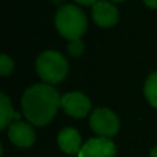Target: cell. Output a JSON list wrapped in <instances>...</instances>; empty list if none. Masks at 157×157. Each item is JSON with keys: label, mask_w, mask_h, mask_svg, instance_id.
<instances>
[{"label": "cell", "mask_w": 157, "mask_h": 157, "mask_svg": "<svg viewBox=\"0 0 157 157\" xmlns=\"http://www.w3.org/2000/svg\"><path fill=\"white\" fill-rule=\"evenodd\" d=\"M62 97L50 84H35L24 92L21 99L22 112L33 125H46L52 120Z\"/></svg>", "instance_id": "6da1fadb"}, {"label": "cell", "mask_w": 157, "mask_h": 157, "mask_svg": "<svg viewBox=\"0 0 157 157\" xmlns=\"http://www.w3.org/2000/svg\"><path fill=\"white\" fill-rule=\"evenodd\" d=\"M57 30L69 40H78L87 29L86 14L73 4H65L55 14Z\"/></svg>", "instance_id": "7a4b0ae2"}, {"label": "cell", "mask_w": 157, "mask_h": 157, "mask_svg": "<svg viewBox=\"0 0 157 157\" xmlns=\"http://www.w3.org/2000/svg\"><path fill=\"white\" fill-rule=\"evenodd\" d=\"M36 71L41 80L47 84H57L66 77L69 66L66 58L59 51L47 50L36 59Z\"/></svg>", "instance_id": "3957f363"}, {"label": "cell", "mask_w": 157, "mask_h": 157, "mask_svg": "<svg viewBox=\"0 0 157 157\" xmlns=\"http://www.w3.org/2000/svg\"><path fill=\"white\" fill-rule=\"evenodd\" d=\"M90 125L92 131L102 138H110L117 134L120 121L117 116L108 108H98L90 116Z\"/></svg>", "instance_id": "277c9868"}, {"label": "cell", "mask_w": 157, "mask_h": 157, "mask_svg": "<svg viewBox=\"0 0 157 157\" xmlns=\"http://www.w3.org/2000/svg\"><path fill=\"white\" fill-rule=\"evenodd\" d=\"M61 106L69 116L81 119V117H86L88 114L90 109H91V101L83 92L72 91L62 95Z\"/></svg>", "instance_id": "5b68a950"}, {"label": "cell", "mask_w": 157, "mask_h": 157, "mask_svg": "<svg viewBox=\"0 0 157 157\" xmlns=\"http://www.w3.org/2000/svg\"><path fill=\"white\" fill-rule=\"evenodd\" d=\"M77 157H116V146L109 138H91L81 146Z\"/></svg>", "instance_id": "8992f818"}, {"label": "cell", "mask_w": 157, "mask_h": 157, "mask_svg": "<svg viewBox=\"0 0 157 157\" xmlns=\"http://www.w3.org/2000/svg\"><path fill=\"white\" fill-rule=\"evenodd\" d=\"M8 138L18 147H30L36 141V132L33 127L28 123L17 121L8 127Z\"/></svg>", "instance_id": "52a82bcc"}, {"label": "cell", "mask_w": 157, "mask_h": 157, "mask_svg": "<svg viewBox=\"0 0 157 157\" xmlns=\"http://www.w3.org/2000/svg\"><path fill=\"white\" fill-rule=\"evenodd\" d=\"M92 18L97 25L109 28L119 21V11L109 0H99L92 6Z\"/></svg>", "instance_id": "ba28073f"}, {"label": "cell", "mask_w": 157, "mask_h": 157, "mask_svg": "<svg viewBox=\"0 0 157 157\" xmlns=\"http://www.w3.org/2000/svg\"><path fill=\"white\" fill-rule=\"evenodd\" d=\"M58 145L68 155H78L81 149V136L77 130L72 127H66L58 134Z\"/></svg>", "instance_id": "9c48e42d"}, {"label": "cell", "mask_w": 157, "mask_h": 157, "mask_svg": "<svg viewBox=\"0 0 157 157\" xmlns=\"http://www.w3.org/2000/svg\"><path fill=\"white\" fill-rule=\"evenodd\" d=\"M0 106H2V123H0V127H2V130H6L7 127H10L13 123H11V120H18L19 117H21V114L19 113H15V112L13 110V106H11V101L8 99V97L4 94V92H2L0 94Z\"/></svg>", "instance_id": "30bf717a"}, {"label": "cell", "mask_w": 157, "mask_h": 157, "mask_svg": "<svg viewBox=\"0 0 157 157\" xmlns=\"http://www.w3.org/2000/svg\"><path fill=\"white\" fill-rule=\"evenodd\" d=\"M144 91L147 102L157 108V72H153L152 75H149V77L146 78V83H145Z\"/></svg>", "instance_id": "8fae6325"}, {"label": "cell", "mask_w": 157, "mask_h": 157, "mask_svg": "<svg viewBox=\"0 0 157 157\" xmlns=\"http://www.w3.org/2000/svg\"><path fill=\"white\" fill-rule=\"evenodd\" d=\"M13 69H14L13 59L7 54H2V57H0V73L3 76H7V75H10L13 72Z\"/></svg>", "instance_id": "7c38bea8"}, {"label": "cell", "mask_w": 157, "mask_h": 157, "mask_svg": "<svg viewBox=\"0 0 157 157\" xmlns=\"http://www.w3.org/2000/svg\"><path fill=\"white\" fill-rule=\"evenodd\" d=\"M83 50H84V44L81 43L80 39H78V40H71L68 43V51L71 52V55H73V57L81 55Z\"/></svg>", "instance_id": "4fadbf2b"}, {"label": "cell", "mask_w": 157, "mask_h": 157, "mask_svg": "<svg viewBox=\"0 0 157 157\" xmlns=\"http://www.w3.org/2000/svg\"><path fill=\"white\" fill-rule=\"evenodd\" d=\"M75 2H77L78 4H83V6H90V4L94 6L95 3H98L99 0H75Z\"/></svg>", "instance_id": "5bb4252c"}, {"label": "cell", "mask_w": 157, "mask_h": 157, "mask_svg": "<svg viewBox=\"0 0 157 157\" xmlns=\"http://www.w3.org/2000/svg\"><path fill=\"white\" fill-rule=\"evenodd\" d=\"M144 3L149 8H157V0H144Z\"/></svg>", "instance_id": "9a60e30c"}, {"label": "cell", "mask_w": 157, "mask_h": 157, "mask_svg": "<svg viewBox=\"0 0 157 157\" xmlns=\"http://www.w3.org/2000/svg\"><path fill=\"white\" fill-rule=\"evenodd\" d=\"M150 157H157V147H155V149L150 152Z\"/></svg>", "instance_id": "2e32d148"}, {"label": "cell", "mask_w": 157, "mask_h": 157, "mask_svg": "<svg viewBox=\"0 0 157 157\" xmlns=\"http://www.w3.org/2000/svg\"><path fill=\"white\" fill-rule=\"evenodd\" d=\"M110 2H123V0H110Z\"/></svg>", "instance_id": "e0dca14e"}]
</instances>
